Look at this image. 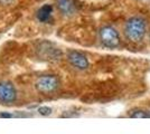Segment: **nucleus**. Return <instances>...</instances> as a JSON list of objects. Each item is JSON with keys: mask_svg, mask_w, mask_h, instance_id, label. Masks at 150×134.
I'll return each instance as SVG.
<instances>
[{"mask_svg": "<svg viewBox=\"0 0 150 134\" xmlns=\"http://www.w3.org/2000/svg\"><path fill=\"white\" fill-rule=\"evenodd\" d=\"M146 34V21L140 17L130 18L125 22V35L132 43L141 41Z\"/></svg>", "mask_w": 150, "mask_h": 134, "instance_id": "f257e3e1", "label": "nucleus"}, {"mask_svg": "<svg viewBox=\"0 0 150 134\" xmlns=\"http://www.w3.org/2000/svg\"><path fill=\"white\" fill-rule=\"evenodd\" d=\"M35 87L39 93H54L59 87V79L54 75H42L36 79Z\"/></svg>", "mask_w": 150, "mask_h": 134, "instance_id": "f03ea898", "label": "nucleus"}, {"mask_svg": "<svg viewBox=\"0 0 150 134\" xmlns=\"http://www.w3.org/2000/svg\"><path fill=\"white\" fill-rule=\"evenodd\" d=\"M18 92L15 85L8 81L0 82V104L2 105H13L17 102Z\"/></svg>", "mask_w": 150, "mask_h": 134, "instance_id": "7ed1b4c3", "label": "nucleus"}, {"mask_svg": "<svg viewBox=\"0 0 150 134\" xmlns=\"http://www.w3.org/2000/svg\"><path fill=\"white\" fill-rule=\"evenodd\" d=\"M38 56L46 60H57L62 57V51L50 41H42L37 46Z\"/></svg>", "mask_w": 150, "mask_h": 134, "instance_id": "20e7f679", "label": "nucleus"}, {"mask_svg": "<svg viewBox=\"0 0 150 134\" xmlns=\"http://www.w3.org/2000/svg\"><path fill=\"white\" fill-rule=\"evenodd\" d=\"M101 43L108 48H114L120 44V36L118 32L110 26L103 27L100 30Z\"/></svg>", "mask_w": 150, "mask_h": 134, "instance_id": "39448f33", "label": "nucleus"}, {"mask_svg": "<svg viewBox=\"0 0 150 134\" xmlns=\"http://www.w3.org/2000/svg\"><path fill=\"white\" fill-rule=\"evenodd\" d=\"M67 59L71 65L80 70H84L88 67V59L84 54H82L77 51H71L67 55Z\"/></svg>", "mask_w": 150, "mask_h": 134, "instance_id": "423d86ee", "label": "nucleus"}, {"mask_svg": "<svg viewBox=\"0 0 150 134\" xmlns=\"http://www.w3.org/2000/svg\"><path fill=\"white\" fill-rule=\"evenodd\" d=\"M56 6L64 16H72L75 13L73 0H56Z\"/></svg>", "mask_w": 150, "mask_h": 134, "instance_id": "0eeeda50", "label": "nucleus"}, {"mask_svg": "<svg viewBox=\"0 0 150 134\" xmlns=\"http://www.w3.org/2000/svg\"><path fill=\"white\" fill-rule=\"evenodd\" d=\"M52 13H53V7L50 5H44L37 11V19L42 22H46L50 19Z\"/></svg>", "mask_w": 150, "mask_h": 134, "instance_id": "6e6552de", "label": "nucleus"}, {"mask_svg": "<svg viewBox=\"0 0 150 134\" xmlns=\"http://www.w3.org/2000/svg\"><path fill=\"white\" fill-rule=\"evenodd\" d=\"M130 116L133 117V119H146V117H149L150 115L147 112H144V111L136 109V111H132L130 113Z\"/></svg>", "mask_w": 150, "mask_h": 134, "instance_id": "1a4fd4ad", "label": "nucleus"}, {"mask_svg": "<svg viewBox=\"0 0 150 134\" xmlns=\"http://www.w3.org/2000/svg\"><path fill=\"white\" fill-rule=\"evenodd\" d=\"M38 113H39L40 115L47 116V115H50V113H52V109L48 107V106H42V107L38 109Z\"/></svg>", "mask_w": 150, "mask_h": 134, "instance_id": "9d476101", "label": "nucleus"}, {"mask_svg": "<svg viewBox=\"0 0 150 134\" xmlns=\"http://www.w3.org/2000/svg\"><path fill=\"white\" fill-rule=\"evenodd\" d=\"M15 115L11 113H0V117H13Z\"/></svg>", "mask_w": 150, "mask_h": 134, "instance_id": "9b49d317", "label": "nucleus"}]
</instances>
